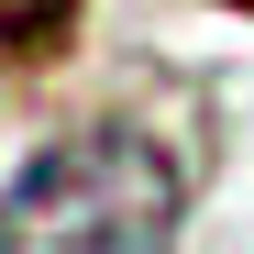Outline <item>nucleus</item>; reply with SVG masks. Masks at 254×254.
<instances>
[{"instance_id":"f257e3e1","label":"nucleus","mask_w":254,"mask_h":254,"mask_svg":"<svg viewBox=\"0 0 254 254\" xmlns=\"http://www.w3.org/2000/svg\"><path fill=\"white\" fill-rule=\"evenodd\" d=\"M188 221V177L177 155L133 122H77L0 188V254L66 243V254H155Z\"/></svg>"},{"instance_id":"f03ea898","label":"nucleus","mask_w":254,"mask_h":254,"mask_svg":"<svg viewBox=\"0 0 254 254\" xmlns=\"http://www.w3.org/2000/svg\"><path fill=\"white\" fill-rule=\"evenodd\" d=\"M232 11H254V0H232Z\"/></svg>"}]
</instances>
